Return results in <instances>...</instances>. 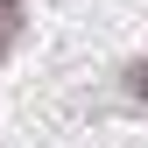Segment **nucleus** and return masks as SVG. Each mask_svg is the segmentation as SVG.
Wrapping results in <instances>:
<instances>
[{
  "mask_svg": "<svg viewBox=\"0 0 148 148\" xmlns=\"http://www.w3.org/2000/svg\"><path fill=\"white\" fill-rule=\"evenodd\" d=\"M7 28H14V0H0V42H7Z\"/></svg>",
  "mask_w": 148,
  "mask_h": 148,
  "instance_id": "obj_1",
  "label": "nucleus"
},
{
  "mask_svg": "<svg viewBox=\"0 0 148 148\" xmlns=\"http://www.w3.org/2000/svg\"><path fill=\"white\" fill-rule=\"evenodd\" d=\"M134 92H148V71H134Z\"/></svg>",
  "mask_w": 148,
  "mask_h": 148,
  "instance_id": "obj_2",
  "label": "nucleus"
}]
</instances>
